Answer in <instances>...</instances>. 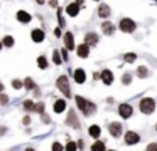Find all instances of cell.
Returning a JSON list of instances; mask_svg holds the SVG:
<instances>
[{"instance_id":"cell-27","label":"cell","mask_w":157,"mask_h":151,"mask_svg":"<svg viewBox=\"0 0 157 151\" xmlns=\"http://www.w3.org/2000/svg\"><path fill=\"white\" fill-rule=\"evenodd\" d=\"M34 107H36V104L32 102V101H25V102H24V109H29V111H34Z\"/></svg>"},{"instance_id":"cell-33","label":"cell","mask_w":157,"mask_h":151,"mask_svg":"<svg viewBox=\"0 0 157 151\" xmlns=\"http://www.w3.org/2000/svg\"><path fill=\"white\" fill-rule=\"evenodd\" d=\"M147 151H157V143H152L147 146Z\"/></svg>"},{"instance_id":"cell-20","label":"cell","mask_w":157,"mask_h":151,"mask_svg":"<svg viewBox=\"0 0 157 151\" xmlns=\"http://www.w3.org/2000/svg\"><path fill=\"white\" fill-rule=\"evenodd\" d=\"M137 76L140 77V79H145L147 76H149V70H147V67H144V66H140L139 69H137Z\"/></svg>"},{"instance_id":"cell-37","label":"cell","mask_w":157,"mask_h":151,"mask_svg":"<svg viewBox=\"0 0 157 151\" xmlns=\"http://www.w3.org/2000/svg\"><path fill=\"white\" fill-rule=\"evenodd\" d=\"M54 34L59 37V35H61V29H54Z\"/></svg>"},{"instance_id":"cell-38","label":"cell","mask_w":157,"mask_h":151,"mask_svg":"<svg viewBox=\"0 0 157 151\" xmlns=\"http://www.w3.org/2000/svg\"><path fill=\"white\" fill-rule=\"evenodd\" d=\"M4 133H5V128L2 126V128H0V134H4Z\"/></svg>"},{"instance_id":"cell-21","label":"cell","mask_w":157,"mask_h":151,"mask_svg":"<svg viewBox=\"0 0 157 151\" xmlns=\"http://www.w3.org/2000/svg\"><path fill=\"white\" fill-rule=\"evenodd\" d=\"M100 126H90V136H93V138H98L100 136Z\"/></svg>"},{"instance_id":"cell-18","label":"cell","mask_w":157,"mask_h":151,"mask_svg":"<svg viewBox=\"0 0 157 151\" xmlns=\"http://www.w3.org/2000/svg\"><path fill=\"white\" fill-rule=\"evenodd\" d=\"M88 54H90V45H86V44H81V45H78V56L79 57H88Z\"/></svg>"},{"instance_id":"cell-29","label":"cell","mask_w":157,"mask_h":151,"mask_svg":"<svg viewBox=\"0 0 157 151\" xmlns=\"http://www.w3.org/2000/svg\"><path fill=\"white\" fill-rule=\"evenodd\" d=\"M7 102H9V96H5V94L0 92V104H2V106H5Z\"/></svg>"},{"instance_id":"cell-35","label":"cell","mask_w":157,"mask_h":151,"mask_svg":"<svg viewBox=\"0 0 157 151\" xmlns=\"http://www.w3.org/2000/svg\"><path fill=\"white\" fill-rule=\"evenodd\" d=\"M123 84H130V76H128V74L123 76Z\"/></svg>"},{"instance_id":"cell-28","label":"cell","mask_w":157,"mask_h":151,"mask_svg":"<svg viewBox=\"0 0 157 151\" xmlns=\"http://www.w3.org/2000/svg\"><path fill=\"white\" fill-rule=\"evenodd\" d=\"M123 59H125L127 62H135L137 56H135V54H125V57H123Z\"/></svg>"},{"instance_id":"cell-41","label":"cell","mask_w":157,"mask_h":151,"mask_svg":"<svg viewBox=\"0 0 157 151\" xmlns=\"http://www.w3.org/2000/svg\"><path fill=\"white\" fill-rule=\"evenodd\" d=\"M24 151H34V149H32V148H25Z\"/></svg>"},{"instance_id":"cell-40","label":"cell","mask_w":157,"mask_h":151,"mask_svg":"<svg viewBox=\"0 0 157 151\" xmlns=\"http://www.w3.org/2000/svg\"><path fill=\"white\" fill-rule=\"evenodd\" d=\"M2 91H4V84L0 82V92H2Z\"/></svg>"},{"instance_id":"cell-44","label":"cell","mask_w":157,"mask_h":151,"mask_svg":"<svg viewBox=\"0 0 157 151\" xmlns=\"http://www.w3.org/2000/svg\"><path fill=\"white\" fill-rule=\"evenodd\" d=\"M96 2H98V0H96Z\"/></svg>"},{"instance_id":"cell-39","label":"cell","mask_w":157,"mask_h":151,"mask_svg":"<svg viewBox=\"0 0 157 151\" xmlns=\"http://www.w3.org/2000/svg\"><path fill=\"white\" fill-rule=\"evenodd\" d=\"M76 3H78V5L81 7V5H83V0H76Z\"/></svg>"},{"instance_id":"cell-26","label":"cell","mask_w":157,"mask_h":151,"mask_svg":"<svg viewBox=\"0 0 157 151\" xmlns=\"http://www.w3.org/2000/svg\"><path fill=\"white\" fill-rule=\"evenodd\" d=\"M52 60H54V64H61V56H59L58 50H54V52H52Z\"/></svg>"},{"instance_id":"cell-13","label":"cell","mask_w":157,"mask_h":151,"mask_svg":"<svg viewBox=\"0 0 157 151\" xmlns=\"http://www.w3.org/2000/svg\"><path fill=\"white\" fill-rule=\"evenodd\" d=\"M101 30L105 35H113V32H115V27H113L112 22H103L101 23Z\"/></svg>"},{"instance_id":"cell-30","label":"cell","mask_w":157,"mask_h":151,"mask_svg":"<svg viewBox=\"0 0 157 151\" xmlns=\"http://www.w3.org/2000/svg\"><path fill=\"white\" fill-rule=\"evenodd\" d=\"M66 151H76V144L75 143H68L66 144Z\"/></svg>"},{"instance_id":"cell-32","label":"cell","mask_w":157,"mask_h":151,"mask_svg":"<svg viewBox=\"0 0 157 151\" xmlns=\"http://www.w3.org/2000/svg\"><path fill=\"white\" fill-rule=\"evenodd\" d=\"M52 151H63V146L59 143H54L52 144Z\"/></svg>"},{"instance_id":"cell-2","label":"cell","mask_w":157,"mask_h":151,"mask_svg":"<svg viewBox=\"0 0 157 151\" xmlns=\"http://www.w3.org/2000/svg\"><path fill=\"white\" fill-rule=\"evenodd\" d=\"M154 109H155V101L150 99V97H144L142 101H140V111H142L144 114H152Z\"/></svg>"},{"instance_id":"cell-24","label":"cell","mask_w":157,"mask_h":151,"mask_svg":"<svg viewBox=\"0 0 157 151\" xmlns=\"http://www.w3.org/2000/svg\"><path fill=\"white\" fill-rule=\"evenodd\" d=\"M2 44H4L5 47H12V45H14V37L5 35V39H4V42H2Z\"/></svg>"},{"instance_id":"cell-43","label":"cell","mask_w":157,"mask_h":151,"mask_svg":"<svg viewBox=\"0 0 157 151\" xmlns=\"http://www.w3.org/2000/svg\"><path fill=\"white\" fill-rule=\"evenodd\" d=\"M2 47H4V44H2V42H0V50H2Z\"/></svg>"},{"instance_id":"cell-23","label":"cell","mask_w":157,"mask_h":151,"mask_svg":"<svg viewBox=\"0 0 157 151\" xmlns=\"http://www.w3.org/2000/svg\"><path fill=\"white\" fill-rule=\"evenodd\" d=\"M37 66L41 67V69H46V67H48V60H46V57H44V56L37 57Z\"/></svg>"},{"instance_id":"cell-4","label":"cell","mask_w":157,"mask_h":151,"mask_svg":"<svg viewBox=\"0 0 157 151\" xmlns=\"http://www.w3.org/2000/svg\"><path fill=\"white\" fill-rule=\"evenodd\" d=\"M120 30L122 32H127V34H130V32H133L135 30V27H137V23L133 22L132 19H122L120 20Z\"/></svg>"},{"instance_id":"cell-15","label":"cell","mask_w":157,"mask_h":151,"mask_svg":"<svg viewBox=\"0 0 157 151\" xmlns=\"http://www.w3.org/2000/svg\"><path fill=\"white\" fill-rule=\"evenodd\" d=\"M112 13V10H110V7L106 5V3H101V5L98 7V15L103 17V19H106V17Z\"/></svg>"},{"instance_id":"cell-8","label":"cell","mask_w":157,"mask_h":151,"mask_svg":"<svg viewBox=\"0 0 157 151\" xmlns=\"http://www.w3.org/2000/svg\"><path fill=\"white\" fill-rule=\"evenodd\" d=\"M85 44L86 45H96L98 44V35L95 32H88L85 35Z\"/></svg>"},{"instance_id":"cell-11","label":"cell","mask_w":157,"mask_h":151,"mask_svg":"<svg viewBox=\"0 0 157 151\" xmlns=\"http://www.w3.org/2000/svg\"><path fill=\"white\" fill-rule=\"evenodd\" d=\"M64 45L68 47V50L75 49V37H73L71 32H66L64 34Z\"/></svg>"},{"instance_id":"cell-36","label":"cell","mask_w":157,"mask_h":151,"mask_svg":"<svg viewBox=\"0 0 157 151\" xmlns=\"http://www.w3.org/2000/svg\"><path fill=\"white\" fill-rule=\"evenodd\" d=\"M49 5H51V7H56V5H58V0H49Z\"/></svg>"},{"instance_id":"cell-12","label":"cell","mask_w":157,"mask_h":151,"mask_svg":"<svg viewBox=\"0 0 157 151\" xmlns=\"http://www.w3.org/2000/svg\"><path fill=\"white\" fill-rule=\"evenodd\" d=\"M15 17H17V20H19V22H22V23H29V22H31V15H29L25 10H19Z\"/></svg>"},{"instance_id":"cell-19","label":"cell","mask_w":157,"mask_h":151,"mask_svg":"<svg viewBox=\"0 0 157 151\" xmlns=\"http://www.w3.org/2000/svg\"><path fill=\"white\" fill-rule=\"evenodd\" d=\"M52 107H54V113L59 114V113H63V111L66 109V102H64L63 99H58V101L54 102V106H52Z\"/></svg>"},{"instance_id":"cell-7","label":"cell","mask_w":157,"mask_h":151,"mask_svg":"<svg viewBox=\"0 0 157 151\" xmlns=\"http://www.w3.org/2000/svg\"><path fill=\"white\" fill-rule=\"evenodd\" d=\"M108 131H110V134H112L113 138H118L120 134H122V124L120 123H112L108 126Z\"/></svg>"},{"instance_id":"cell-16","label":"cell","mask_w":157,"mask_h":151,"mask_svg":"<svg viewBox=\"0 0 157 151\" xmlns=\"http://www.w3.org/2000/svg\"><path fill=\"white\" fill-rule=\"evenodd\" d=\"M75 81L78 84H83L86 81V74H85V70L83 69H76L75 70Z\"/></svg>"},{"instance_id":"cell-5","label":"cell","mask_w":157,"mask_h":151,"mask_svg":"<svg viewBox=\"0 0 157 151\" xmlns=\"http://www.w3.org/2000/svg\"><path fill=\"white\" fill-rule=\"evenodd\" d=\"M132 113H133V109H132L130 104H120V106H118V114L122 117H125V119L132 116Z\"/></svg>"},{"instance_id":"cell-17","label":"cell","mask_w":157,"mask_h":151,"mask_svg":"<svg viewBox=\"0 0 157 151\" xmlns=\"http://www.w3.org/2000/svg\"><path fill=\"white\" fill-rule=\"evenodd\" d=\"M66 123H68L69 126H73V128H79V123H78V119H76L75 111H69V117L66 119Z\"/></svg>"},{"instance_id":"cell-3","label":"cell","mask_w":157,"mask_h":151,"mask_svg":"<svg viewBox=\"0 0 157 151\" xmlns=\"http://www.w3.org/2000/svg\"><path fill=\"white\" fill-rule=\"evenodd\" d=\"M56 86L59 87V91H61L64 96H71V89H69V82H68V77H64V76H61L58 79V82H56Z\"/></svg>"},{"instance_id":"cell-25","label":"cell","mask_w":157,"mask_h":151,"mask_svg":"<svg viewBox=\"0 0 157 151\" xmlns=\"http://www.w3.org/2000/svg\"><path fill=\"white\" fill-rule=\"evenodd\" d=\"M24 86L27 87V89H34V87H36V84L32 82V79H31V77H27V79L24 81Z\"/></svg>"},{"instance_id":"cell-31","label":"cell","mask_w":157,"mask_h":151,"mask_svg":"<svg viewBox=\"0 0 157 151\" xmlns=\"http://www.w3.org/2000/svg\"><path fill=\"white\" fill-rule=\"evenodd\" d=\"M34 111H37V113H42V111H44V104H42V102H39V104H36V107H34Z\"/></svg>"},{"instance_id":"cell-6","label":"cell","mask_w":157,"mask_h":151,"mask_svg":"<svg viewBox=\"0 0 157 151\" xmlns=\"http://www.w3.org/2000/svg\"><path fill=\"white\" fill-rule=\"evenodd\" d=\"M140 141V136L135 131H127L125 133V143L127 144H137Z\"/></svg>"},{"instance_id":"cell-42","label":"cell","mask_w":157,"mask_h":151,"mask_svg":"<svg viewBox=\"0 0 157 151\" xmlns=\"http://www.w3.org/2000/svg\"><path fill=\"white\" fill-rule=\"evenodd\" d=\"M36 2H37V3H44V0H36Z\"/></svg>"},{"instance_id":"cell-22","label":"cell","mask_w":157,"mask_h":151,"mask_svg":"<svg viewBox=\"0 0 157 151\" xmlns=\"http://www.w3.org/2000/svg\"><path fill=\"white\" fill-rule=\"evenodd\" d=\"M91 151H105V144H103L101 141H96L91 146Z\"/></svg>"},{"instance_id":"cell-9","label":"cell","mask_w":157,"mask_h":151,"mask_svg":"<svg viewBox=\"0 0 157 151\" xmlns=\"http://www.w3.org/2000/svg\"><path fill=\"white\" fill-rule=\"evenodd\" d=\"M100 77H101V81L106 84V86H110V84L113 82V74H112V70H108V69H105L101 74H100Z\"/></svg>"},{"instance_id":"cell-34","label":"cell","mask_w":157,"mask_h":151,"mask_svg":"<svg viewBox=\"0 0 157 151\" xmlns=\"http://www.w3.org/2000/svg\"><path fill=\"white\" fill-rule=\"evenodd\" d=\"M12 86H14L15 89H21V87H22V82H21V81H12Z\"/></svg>"},{"instance_id":"cell-1","label":"cell","mask_w":157,"mask_h":151,"mask_svg":"<svg viewBox=\"0 0 157 151\" xmlns=\"http://www.w3.org/2000/svg\"><path fill=\"white\" fill-rule=\"evenodd\" d=\"M76 99V104H78V107L83 111V113L86 114V116H90V114H93L96 111V106L93 102H90V101H86L85 97H81V96H76L75 97Z\"/></svg>"},{"instance_id":"cell-10","label":"cell","mask_w":157,"mask_h":151,"mask_svg":"<svg viewBox=\"0 0 157 151\" xmlns=\"http://www.w3.org/2000/svg\"><path fill=\"white\" fill-rule=\"evenodd\" d=\"M66 13H68L69 17H76L79 13V5L78 3H69V5L66 7Z\"/></svg>"},{"instance_id":"cell-14","label":"cell","mask_w":157,"mask_h":151,"mask_svg":"<svg viewBox=\"0 0 157 151\" xmlns=\"http://www.w3.org/2000/svg\"><path fill=\"white\" fill-rule=\"evenodd\" d=\"M31 37H32L34 42H42V40H44V32H42L41 29H34L31 32Z\"/></svg>"}]
</instances>
